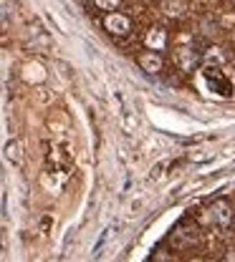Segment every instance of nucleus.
<instances>
[{"label":"nucleus","instance_id":"7","mask_svg":"<svg viewBox=\"0 0 235 262\" xmlns=\"http://www.w3.org/2000/svg\"><path fill=\"white\" fill-rule=\"evenodd\" d=\"M167 166H169V159H162V162H157L154 166H152V169H149V179H152V182H154V179H160V177L165 174V169H167Z\"/></svg>","mask_w":235,"mask_h":262},{"label":"nucleus","instance_id":"2","mask_svg":"<svg viewBox=\"0 0 235 262\" xmlns=\"http://www.w3.org/2000/svg\"><path fill=\"white\" fill-rule=\"evenodd\" d=\"M172 58H174V66L182 71V73H192L198 63H200V53L195 51V48H177L174 53H172Z\"/></svg>","mask_w":235,"mask_h":262},{"label":"nucleus","instance_id":"5","mask_svg":"<svg viewBox=\"0 0 235 262\" xmlns=\"http://www.w3.org/2000/svg\"><path fill=\"white\" fill-rule=\"evenodd\" d=\"M144 46H147V51H154V53H162L165 48H167V31L165 28H149V31L144 33Z\"/></svg>","mask_w":235,"mask_h":262},{"label":"nucleus","instance_id":"8","mask_svg":"<svg viewBox=\"0 0 235 262\" xmlns=\"http://www.w3.org/2000/svg\"><path fill=\"white\" fill-rule=\"evenodd\" d=\"M94 5L99 10H109V13H116V8L122 5V0H94Z\"/></svg>","mask_w":235,"mask_h":262},{"label":"nucleus","instance_id":"4","mask_svg":"<svg viewBox=\"0 0 235 262\" xmlns=\"http://www.w3.org/2000/svg\"><path fill=\"white\" fill-rule=\"evenodd\" d=\"M136 63H139L142 71H147V73H162V68H165V58H162V53L144 51V53H139V56H136Z\"/></svg>","mask_w":235,"mask_h":262},{"label":"nucleus","instance_id":"9","mask_svg":"<svg viewBox=\"0 0 235 262\" xmlns=\"http://www.w3.org/2000/svg\"><path fill=\"white\" fill-rule=\"evenodd\" d=\"M182 8H185V3H182V0H169L167 3V15H172V18L177 15V18H180V15L185 13Z\"/></svg>","mask_w":235,"mask_h":262},{"label":"nucleus","instance_id":"1","mask_svg":"<svg viewBox=\"0 0 235 262\" xmlns=\"http://www.w3.org/2000/svg\"><path fill=\"white\" fill-rule=\"evenodd\" d=\"M104 28H106V33H111L116 38H124V35L132 33V20L127 15H122V13H106Z\"/></svg>","mask_w":235,"mask_h":262},{"label":"nucleus","instance_id":"3","mask_svg":"<svg viewBox=\"0 0 235 262\" xmlns=\"http://www.w3.org/2000/svg\"><path fill=\"white\" fill-rule=\"evenodd\" d=\"M212 222L218 225V227H223V229H228L230 225H233V220H235V212H233V204L228 202V199H218L215 204H212Z\"/></svg>","mask_w":235,"mask_h":262},{"label":"nucleus","instance_id":"6","mask_svg":"<svg viewBox=\"0 0 235 262\" xmlns=\"http://www.w3.org/2000/svg\"><path fill=\"white\" fill-rule=\"evenodd\" d=\"M5 157H8V162H13L15 166L23 162V157H21V144L18 141H8L5 144Z\"/></svg>","mask_w":235,"mask_h":262}]
</instances>
